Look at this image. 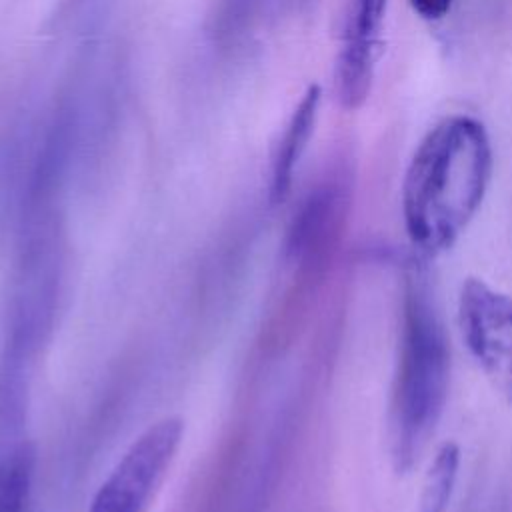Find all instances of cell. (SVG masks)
Listing matches in <instances>:
<instances>
[{"instance_id": "obj_5", "label": "cell", "mask_w": 512, "mask_h": 512, "mask_svg": "<svg viewBox=\"0 0 512 512\" xmlns=\"http://www.w3.org/2000/svg\"><path fill=\"white\" fill-rule=\"evenodd\" d=\"M180 430L176 420L150 428L102 486L90 512H138L170 460Z\"/></svg>"}, {"instance_id": "obj_10", "label": "cell", "mask_w": 512, "mask_h": 512, "mask_svg": "<svg viewBox=\"0 0 512 512\" xmlns=\"http://www.w3.org/2000/svg\"><path fill=\"white\" fill-rule=\"evenodd\" d=\"M408 4L422 20L438 22L450 14L454 0H408Z\"/></svg>"}, {"instance_id": "obj_2", "label": "cell", "mask_w": 512, "mask_h": 512, "mask_svg": "<svg viewBox=\"0 0 512 512\" xmlns=\"http://www.w3.org/2000/svg\"><path fill=\"white\" fill-rule=\"evenodd\" d=\"M450 382V348L440 316L424 288L406 282L398 362L390 400V452L406 474L418 464L444 412Z\"/></svg>"}, {"instance_id": "obj_8", "label": "cell", "mask_w": 512, "mask_h": 512, "mask_svg": "<svg viewBox=\"0 0 512 512\" xmlns=\"http://www.w3.org/2000/svg\"><path fill=\"white\" fill-rule=\"evenodd\" d=\"M460 468V446L452 440L438 446L422 480L418 512H446Z\"/></svg>"}, {"instance_id": "obj_9", "label": "cell", "mask_w": 512, "mask_h": 512, "mask_svg": "<svg viewBox=\"0 0 512 512\" xmlns=\"http://www.w3.org/2000/svg\"><path fill=\"white\" fill-rule=\"evenodd\" d=\"M28 476V464L22 458L12 460L0 470V512H22Z\"/></svg>"}, {"instance_id": "obj_3", "label": "cell", "mask_w": 512, "mask_h": 512, "mask_svg": "<svg viewBox=\"0 0 512 512\" xmlns=\"http://www.w3.org/2000/svg\"><path fill=\"white\" fill-rule=\"evenodd\" d=\"M458 328L470 358L512 404V296L468 276L458 296Z\"/></svg>"}, {"instance_id": "obj_4", "label": "cell", "mask_w": 512, "mask_h": 512, "mask_svg": "<svg viewBox=\"0 0 512 512\" xmlns=\"http://www.w3.org/2000/svg\"><path fill=\"white\" fill-rule=\"evenodd\" d=\"M386 10L388 0H348L334 60V92L346 110L360 108L370 96Z\"/></svg>"}, {"instance_id": "obj_1", "label": "cell", "mask_w": 512, "mask_h": 512, "mask_svg": "<svg viewBox=\"0 0 512 512\" xmlns=\"http://www.w3.org/2000/svg\"><path fill=\"white\" fill-rule=\"evenodd\" d=\"M494 168L490 136L480 120L454 114L418 142L402 180V218L414 248L448 250L472 222Z\"/></svg>"}, {"instance_id": "obj_7", "label": "cell", "mask_w": 512, "mask_h": 512, "mask_svg": "<svg viewBox=\"0 0 512 512\" xmlns=\"http://www.w3.org/2000/svg\"><path fill=\"white\" fill-rule=\"evenodd\" d=\"M320 100H322L320 86L316 84L308 86L302 98L298 100L294 112L290 114L286 128L276 144V150L272 156V180H270V194L276 202L284 200V196L290 190L294 170L314 134Z\"/></svg>"}, {"instance_id": "obj_6", "label": "cell", "mask_w": 512, "mask_h": 512, "mask_svg": "<svg viewBox=\"0 0 512 512\" xmlns=\"http://www.w3.org/2000/svg\"><path fill=\"white\" fill-rule=\"evenodd\" d=\"M348 210V194L340 182L318 186L296 212L290 232L288 250L302 260L324 256L342 230Z\"/></svg>"}]
</instances>
